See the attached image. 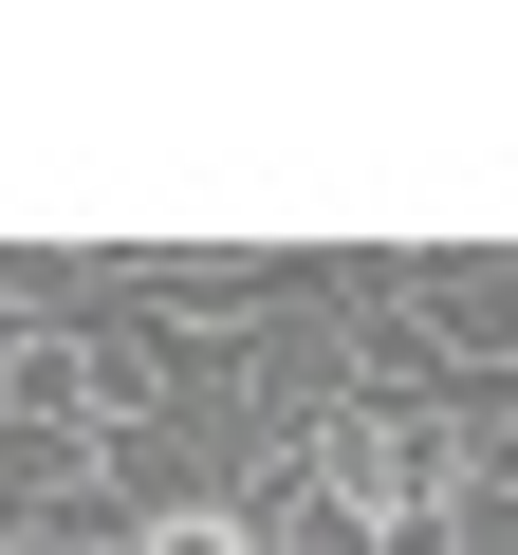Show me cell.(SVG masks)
<instances>
[{
  "instance_id": "cell-1",
  "label": "cell",
  "mask_w": 518,
  "mask_h": 555,
  "mask_svg": "<svg viewBox=\"0 0 518 555\" xmlns=\"http://www.w3.org/2000/svg\"><path fill=\"white\" fill-rule=\"evenodd\" d=\"M279 481L259 500L297 555H444L500 481H481V408H297L279 426Z\"/></svg>"
},
{
  "instance_id": "cell-3",
  "label": "cell",
  "mask_w": 518,
  "mask_h": 555,
  "mask_svg": "<svg viewBox=\"0 0 518 555\" xmlns=\"http://www.w3.org/2000/svg\"><path fill=\"white\" fill-rule=\"evenodd\" d=\"M0 315H38V278H20V259H0Z\"/></svg>"
},
{
  "instance_id": "cell-2",
  "label": "cell",
  "mask_w": 518,
  "mask_h": 555,
  "mask_svg": "<svg viewBox=\"0 0 518 555\" xmlns=\"http://www.w3.org/2000/svg\"><path fill=\"white\" fill-rule=\"evenodd\" d=\"M130 555H279V518H259L241 481H148L130 500Z\"/></svg>"
}]
</instances>
